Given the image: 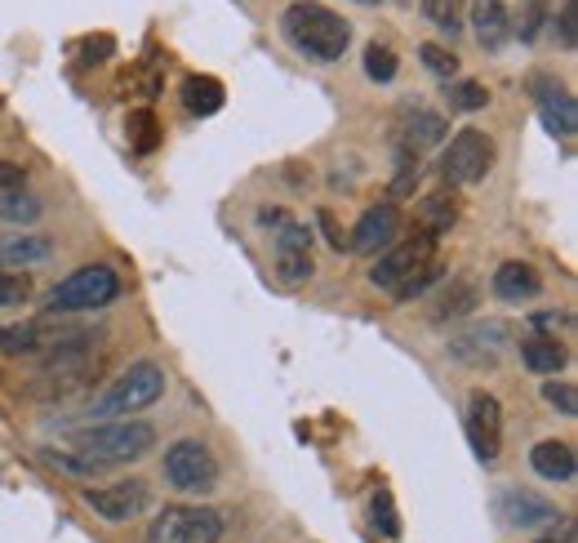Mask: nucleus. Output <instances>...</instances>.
Here are the masks:
<instances>
[{"label":"nucleus","mask_w":578,"mask_h":543,"mask_svg":"<svg viewBox=\"0 0 578 543\" xmlns=\"http://www.w3.org/2000/svg\"><path fill=\"white\" fill-rule=\"evenodd\" d=\"M41 209H45V205H41L28 187H19V192H10V196H0V218H6V223H37Z\"/></svg>","instance_id":"c85d7f7f"},{"label":"nucleus","mask_w":578,"mask_h":543,"mask_svg":"<svg viewBox=\"0 0 578 543\" xmlns=\"http://www.w3.org/2000/svg\"><path fill=\"white\" fill-rule=\"evenodd\" d=\"M419 218L427 223V236H445L454 223H458V205L450 201V192H436L419 205Z\"/></svg>","instance_id":"b1692460"},{"label":"nucleus","mask_w":578,"mask_h":543,"mask_svg":"<svg viewBox=\"0 0 578 543\" xmlns=\"http://www.w3.org/2000/svg\"><path fill=\"white\" fill-rule=\"evenodd\" d=\"M547 10H551L547 0H525V6L516 10V19H507V37H516L520 45H534L543 23H547Z\"/></svg>","instance_id":"5701e85b"},{"label":"nucleus","mask_w":578,"mask_h":543,"mask_svg":"<svg viewBox=\"0 0 578 543\" xmlns=\"http://www.w3.org/2000/svg\"><path fill=\"white\" fill-rule=\"evenodd\" d=\"M436 258V236H414V240H405V245H396V249H388L374 267H370V286L374 290H383V295H396L414 272H423L427 263Z\"/></svg>","instance_id":"6e6552de"},{"label":"nucleus","mask_w":578,"mask_h":543,"mask_svg":"<svg viewBox=\"0 0 578 543\" xmlns=\"http://www.w3.org/2000/svg\"><path fill=\"white\" fill-rule=\"evenodd\" d=\"M0 258H6L10 267H37V263H50V258H54V240H50V236H32V232H19V236L0 240Z\"/></svg>","instance_id":"6ab92c4d"},{"label":"nucleus","mask_w":578,"mask_h":543,"mask_svg":"<svg viewBox=\"0 0 578 543\" xmlns=\"http://www.w3.org/2000/svg\"><path fill=\"white\" fill-rule=\"evenodd\" d=\"M41 348V330L37 326H0V352L6 357H28Z\"/></svg>","instance_id":"7c9ffc66"},{"label":"nucleus","mask_w":578,"mask_h":543,"mask_svg":"<svg viewBox=\"0 0 578 543\" xmlns=\"http://www.w3.org/2000/svg\"><path fill=\"white\" fill-rule=\"evenodd\" d=\"M125 134H130V147H134L138 156H152V152L161 147V125H156L152 112H134V116L125 121Z\"/></svg>","instance_id":"cd10ccee"},{"label":"nucleus","mask_w":578,"mask_h":543,"mask_svg":"<svg viewBox=\"0 0 578 543\" xmlns=\"http://www.w3.org/2000/svg\"><path fill=\"white\" fill-rule=\"evenodd\" d=\"M165 481L183 494H209L218 485V459L209 454L205 441L183 437L165 450Z\"/></svg>","instance_id":"0eeeda50"},{"label":"nucleus","mask_w":578,"mask_h":543,"mask_svg":"<svg viewBox=\"0 0 578 543\" xmlns=\"http://www.w3.org/2000/svg\"><path fill=\"white\" fill-rule=\"evenodd\" d=\"M280 28H285L289 45L312 63H339L352 45V23L343 14L317 6V0H295V6L285 10Z\"/></svg>","instance_id":"f257e3e1"},{"label":"nucleus","mask_w":578,"mask_h":543,"mask_svg":"<svg viewBox=\"0 0 578 543\" xmlns=\"http://www.w3.org/2000/svg\"><path fill=\"white\" fill-rule=\"evenodd\" d=\"M560 326H569V313H538V317L529 321V330H538V339H547V335L560 330Z\"/></svg>","instance_id":"58836bf2"},{"label":"nucleus","mask_w":578,"mask_h":543,"mask_svg":"<svg viewBox=\"0 0 578 543\" xmlns=\"http://www.w3.org/2000/svg\"><path fill=\"white\" fill-rule=\"evenodd\" d=\"M32 295V281L23 272H0V308H19Z\"/></svg>","instance_id":"c9c22d12"},{"label":"nucleus","mask_w":578,"mask_h":543,"mask_svg":"<svg viewBox=\"0 0 578 543\" xmlns=\"http://www.w3.org/2000/svg\"><path fill=\"white\" fill-rule=\"evenodd\" d=\"M370 521H374V530H379L383 539H401V516H396L392 490H374V499H370Z\"/></svg>","instance_id":"c756f323"},{"label":"nucleus","mask_w":578,"mask_h":543,"mask_svg":"<svg viewBox=\"0 0 578 543\" xmlns=\"http://www.w3.org/2000/svg\"><path fill=\"white\" fill-rule=\"evenodd\" d=\"M423 19L432 28H441L450 41H458V32H463V0H423Z\"/></svg>","instance_id":"393cba45"},{"label":"nucleus","mask_w":578,"mask_h":543,"mask_svg":"<svg viewBox=\"0 0 578 543\" xmlns=\"http://www.w3.org/2000/svg\"><path fill=\"white\" fill-rule=\"evenodd\" d=\"M121 277L116 267L107 263H90V267H76L68 281H59L50 290V313H94V308H107L121 299Z\"/></svg>","instance_id":"7ed1b4c3"},{"label":"nucleus","mask_w":578,"mask_h":543,"mask_svg":"<svg viewBox=\"0 0 578 543\" xmlns=\"http://www.w3.org/2000/svg\"><path fill=\"white\" fill-rule=\"evenodd\" d=\"M441 272H445V267H441V263L432 258V263H427L423 272H414V277H410V281H405V286H401V290H396L392 299H396V304H410V299H419V295H427V290H432V286L441 281Z\"/></svg>","instance_id":"2f4dec72"},{"label":"nucleus","mask_w":578,"mask_h":543,"mask_svg":"<svg viewBox=\"0 0 578 543\" xmlns=\"http://www.w3.org/2000/svg\"><path fill=\"white\" fill-rule=\"evenodd\" d=\"M534 543H569V539H565V534H560V539H556V534H547V539H534Z\"/></svg>","instance_id":"79ce46f5"},{"label":"nucleus","mask_w":578,"mask_h":543,"mask_svg":"<svg viewBox=\"0 0 578 543\" xmlns=\"http://www.w3.org/2000/svg\"><path fill=\"white\" fill-rule=\"evenodd\" d=\"M357 6H379V0H357Z\"/></svg>","instance_id":"37998d69"},{"label":"nucleus","mask_w":578,"mask_h":543,"mask_svg":"<svg viewBox=\"0 0 578 543\" xmlns=\"http://www.w3.org/2000/svg\"><path fill=\"white\" fill-rule=\"evenodd\" d=\"M450 103H454L458 112H481V107L489 103V94H485V85H476V81H454V85H450Z\"/></svg>","instance_id":"f704fd0d"},{"label":"nucleus","mask_w":578,"mask_h":543,"mask_svg":"<svg viewBox=\"0 0 578 543\" xmlns=\"http://www.w3.org/2000/svg\"><path fill=\"white\" fill-rule=\"evenodd\" d=\"M258 223H262V227H271V232H276V227H280V223H289V214H285V209H280V205H276V209H271V205H262V209H258Z\"/></svg>","instance_id":"ea45409f"},{"label":"nucleus","mask_w":578,"mask_h":543,"mask_svg":"<svg viewBox=\"0 0 578 543\" xmlns=\"http://www.w3.org/2000/svg\"><path fill=\"white\" fill-rule=\"evenodd\" d=\"M85 508L94 516H103L107 525H125L134 516H143L152 508V485L147 481H116V485H90L85 494Z\"/></svg>","instance_id":"1a4fd4ad"},{"label":"nucleus","mask_w":578,"mask_h":543,"mask_svg":"<svg viewBox=\"0 0 578 543\" xmlns=\"http://www.w3.org/2000/svg\"><path fill=\"white\" fill-rule=\"evenodd\" d=\"M396 232H401V209L396 205H370L365 214H361V223H357V232H352V249H361V254H383L392 240H396Z\"/></svg>","instance_id":"4468645a"},{"label":"nucleus","mask_w":578,"mask_h":543,"mask_svg":"<svg viewBox=\"0 0 578 543\" xmlns=\"http://www.w3.org/2000/svg\"><path fill=\"white\" fill-rule=\"evenodd\" d=\"M503 503H507V521H512V525H525V530H529V525H551V521L560 516L551 499L529 494V490H507Z\"/></svg>","instance_id":"a211bd4d"},{"label":"nucleus","mask_w":578,"mask_h":543,"mask_svg":"<svg viewBox=\"0 0 578 543\" xmlns=\"http://www.w3.org/2000/svg\"><path fill=\"white\" fill-rule=\"evenodd\" d=\"M494 295H498L503 304H529V299L543 295V281H538V272H534L529 263L507 258V263H498V272H494Z\"/></svg>","instance_id":"2eb2a0df"},{"label":"nucleus","mask_w":578,"mask_h":543,"mask_svg":"<svg viewBox=\"0 0 578 543\" xmlns=\"http://www.w3.org/2000/svg\"><path fill=\"white\" fill-rule=\"evenodd\" d=\"M41 463L50 472H63V477H76V481H90L94 472H103V463H94L85 454H68V450H41Z\"/></svg>","instance_id":"a878e982"},{"label":"nucleus","mask_w":578,"mask_h":543,"mask_svg":"<svg viewBox=\"0 0 578 543\" xmlns=\"http://www.w3.org/2000/svg\"><path fill=\"white\" fill-rule=\"evenodd\" d=\"M227 530L218 508H165L147 525V543H218Z\"/></svg>","instance_id":"39448f33"},{"label":"nucleus","mask_w":578,"mask_h":543,"mask_svg":"<svg viewBox=\"0 0 578 543\" xmlns=\"http://www.w3.org/2000/svg\"><path fill=\"white\" fill-rule=\"evenodd\" d=\"M543 401L551 406V410H560V414H578V392H574V383H556V379H547L543 383Z\"/></svg>","instance_id":"e433bc0d"},{"label":"nucleus","mask_w":578,"mask_h":543,"mask_svg":"<svg viewBox=\"0 0 578 543\" xmlns=\"http://www.w3.org/2000/svg\"><path fill=\"white\" fill-rule=\"evenodd\" d=\"M498 161V147L485 130H458L445 147V161H441V174L450 187H472L481 183Z\"/></svg>","instance_id":"423d86ee"},{"label":"nucleus","mask_w":578,"mask_h":543,"mask_svg":"<svg viewBox=\"0 0 578 543\" xmlns=\"http://www.w3.org/2000/svg\"><path fill=\"white\" fill-rule=\"evenodd\" d=\"M317 223H321V227H326V236H330V245H334V249H343V232H339V227H334V218H330V214H326V209H321V214H317Z\"/></svg>","instance_id":"a19ab883"},{"label":"nucleus","mask_w":578,"mask_h":543,"mask_svg":"<svg viewBox=\"0 0 578 543\" xmlns=\"http://www.w3.org/2000/svg\"><path fill=\"white\" fill-rule=\"evenodd\" d=\"M520 361H525V370H534V375H556V370H565V348L556 344V339H525L520 344Z\"/></svg>","instance_id":"4be33fe9"},{"label":"nucleus","mask_w":578,"mask_h":543,"mask_svg":"<svg viewBox=\"0 0 578 543\" xmlns=\"http://www.w3.org/2000/svg\"><path fill=\"white\" fill-rule=\"evenodd\" d=\"M534 99H538V112H543L551 134L569 139L578 130V103H574V94L556 76H534Z\"/></svg>","instance_id":"f8f14e48"},{"label":"nucleus","mask_w":578,"mask_h":543,"mask_svg":"<svg viewBox=\"0 0 578 543\" xmlns=\"http://www.w3.org/2000/svg\"><path fill=\"white\" fill-rule=\"evenodd\" d=\"M507 326H476V330H463L454 344H450V352L467 366V370H498V352H503V344H507V335H503Z\"/></svg>","instance_id":"ddd939ff"},{"label":"nucleus","mask_w":578,"mask_h":543,"mask_svg":"<svg viewBox=\"0 0 578 543\" xmlns=\"http://www.w3.org/2000/svg\"><path fill=\"white\" fill-rule=\"evenodd\" d=\"M476 308V295H472V286H454V299L445 295L441 299V308H436V321H454V317H463V313H472Z\"/></svg>","instance_id":"4c0bfd02"},{"label":"nucleus","mask_w":578,"mask_h":543,"mask_svg":"<svg viewBox=\"0 0 578 543\" xmlns=\"http://www.w3.org/2000/svg\"><path fill=\"white\" fill-rule=\"evenodd\" d=\"M467 437L481 463H494L503 450V406L489 392H472L467 397Z\"/></svg>","instance_id":"9b49d317"},{"label":"nucleus","mask_w":578,"mask_h":543,"mask_svg":"<svg viewBox=\"0 0 578 543\" xmlns=\"http://www.w3.org/2000/svg\"><path fill=\"white\" fill-rule=\"evenodd\" d=\"M529 468L543 477V481H574V472H578V463H574V450L565 445V441H538L534 450H529Z\"/></svg>","instance_id":"f3484780"},{"label":"nucleus","mask_w":578,"mask_h":543,"mask_svg":"<svg viewBox=\"0 0 578 543\" xmlns=\"http://www.w3.org/2000/svg\"><path fill=\"white\" fill-rule=\"evenodd\" d=\"M72 445H76V454H85L103 468L107 463H134L156 445V428L143 423V419H103L94 428L72 432Z\"/></svg>","instance_id":"f03ea898"},{"label":"nucleus","mask_w":578,"mask_h":543,"mask_svg":"<svg viewBox=\"0 0 578 543\" xmlns=\"http://www.w3.org/2000/svg\"><path fill=\"white\" fill-rule=\"evenodd\" d=\"M183 107H187L192 116H214V112L223 107V85H218L214 76H192V81H183Z\"/></svg>","instance_id":"412c9836"},{"label":"nucleus","mask_w":578,"mask_h":543,"mask_svg":"<svg viewBox=\"0 0 578 543\" xmlns=\"http://www.w3.org/2000/svg\"><path fill=\"white\" fill-rule=\"evenodd\" d=\"M396 50L392 45H383V41H370L365 45V76L374 81V85H392L396 81Z\"/></svg>","instance_id":"bb28decb"},{"label":"nucleus","mask_w":578,"mask_h":543,"mask_svg":"<svg viewBox=\"0 0 578 543\" xmlns=\"http://www.w3.org/2000/svg\"><path fill=\"white\" fill-rule=\"evenodd\" d=\"M276 277L285 286H303L312 277V227L308 223H280L276 227Z\"/></svg>","instance_id":"9d476101"},{"label":"nucleus","mask_w":578,"mask_h":543,"mask_svg":"<svg viewBox=\"0 0 578 543\" xmlns=\"http://www.w3.org/2000/svg\"><path fill=\"white\" fill-rule=\"evenodd\" d=\"M551 32H556V45H560V50H578V10H574V0H565V6L556 10Z\"/></svg>","instance_id":"72a5a7b5"},{"label":"nucleus","mask_w":578,"mask_h":543,"mask_svg":"<svg viewBox=\"0 0 578 543\" xmlns=\"http://www.w3.org/2000/svg\"><path fill=\"white\" fill-rule=\"evenodd\" d=\"M419 59H423V68H427L432 76H441V81L458 76V54H454V50H445V45H423V50H419Z\"/></svg>","instance_id":"473e14b6"},{"label":"nucleus","mask_w":578,"mask_h":543,"mask_svg":"<svg viewBox=\"0 0 578 543\" xmlns=\"http://www.w3.org/2000/svg\"><path fill=\"white\" fill-rule=\"evenodd\" d=\"M472 32L481 41V50L498 54L507 45V10L503 0H472Z\"/></svg>","instance_id":"dca6fc26"},{"label":"nucleus","mask_w":578,"mask_h":543,"mask_svg":"<svg viewBox=\"0 0 578 543\" xmlns=\"http://www.w3.org/2000/svg\"><path fill=\"white\" fill-rule=\"evenodd\" d=\"M445 139V116L436 112H423V107H410L405 112V147H436Z\"/></svg>","instance_id":"aec40b11"},{"label":"nucleus","mask_w":578,"mask_h":543,"mask_svg":"<svg viewBox=\"0 0 578 543\" xmlns=\"http://www.w3.org/2000/svg\"><path fill=\"white\" fill-rule=\"evenodd\" d=\"M161 397H165V370H161L156 361H134V366L103 392V401L94 406V414H99V419H130V414L156 406Z\"/></svg>","instance_id":"20e7f679"}]
</instances>
